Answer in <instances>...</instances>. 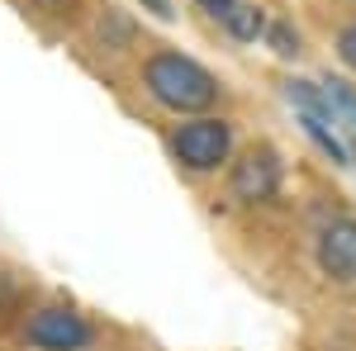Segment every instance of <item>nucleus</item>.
<instances>
[{"label": "nucleus", "mask_w": 356, "mask_h": 351, "mask_svg": "<svg viewBox=\"0 0 356 351\" xmlns=\"http://www.w3.org/2000/svg\"><path fill=\"white\" fill-rule=\"evenodd\" d=\"M143 90L157 100L162 109L171 114H209V109L223 100V81L209 72V67H200L195 57L176 53V48H157V53L143 62Z\"/></svg>", "instance_id": "1"}, {"label": "nucleus", "mask_w": 356, "mask_h": 351, "mask_svg": "<svg viewBox=\"0 0 356 351\" xmlns=\"http://www.w3.org/2000/svg\"><path fill=\"white\" fill-rule=\"evenodd\" d=\"M166 147H171V162L181 166V171L214 176V171H223V166L233 162V124L219 119V114H195V119L171 129Z\"/></svg>", "instance_id": "2"}, {"label": "nucleus", "mask_w": 356, "mask_h": 351, "mask_svg": "<svg viewBox=\"0 0 356 351\" xmlns=\"http://www.w3.org/2000/svg\"><path fill=\"white\" fill-rule=\"evenodd\" d=\"M280 186H285V162L271 142H257L228 162V199L233 204H271Z\"/></svg>", "instance_id": "3"}, {"label": "nucleus", "mask_w": 356, "mask_h": 351, "mask_svg": "<svg viewBox=\"0 0 356 351\" xmlns=\"http://www.w3.org/2000/svg\"><path fill=\"white\" fill-rule=\"evenodd\" d=\"M285 90V100H290V109L300 114V129L304 138L328 157L332 166H352V152H347V142L337 138V129H332L328 119V105H323V90H318V81H304V76H290V81L280 85Z\"/></svg>", "instance_id": "4"}, {"label": "nucleus", "mask_w": 356, "mask_h": 351, "mask_svg": "<svg viewBox=\"0 0 356 351\" xmlns=\"http://www.w3.org/2000/svg\"><path fill=\"white\" fill-rule=\"evenodd\" d=\"M314 266L328 285H356V214H332L314 233Z\"/></svg>", "instance_id": "5"}, {"label": "nucleus", "mask_w": 356, "mask_h": 351, "mask_svg": "<svg viewBox=\"0 0 356 351\" xmlns=\"http://www.w3.org/2000/svg\"><path fill=\"white\" fill-rule=\"evenodd\" d=\"M24 342L38 351H86L95 342V327L72 309H38L24 323Z\"/></svg>", "instance_id": "6"}, {"label": "nucleus", "mask_w": 356, "mask_h": 351, "mask_svg": "<svg viewBox=\"0 0 356 351\" xmlns=\"http://www.w3.org/2000/svg\"><path fill=\"white\" fill-rule=\"evenodd\" d=\"M214 24L228 33V38H238V43H257V38H266V10L257 5V0H195Z\"/></svg>", "instance_id": "7"}, {"label": "nucleus", "mask_w": 356, "mask_h": 351, "mask_svg": "<svg viewBox=\"0 0 356 351\" xmlns=\"http://www.w3.org/2000/svg\"><path fill=\"white\" fill-rule=\"evenodd\" d=\"M323 90V105H328V119L337 138L347 142V152H352V166H356V85L342 81V76H328V81H318Z\"/></svg>", "instance_id": "8"}, {"label": "nucleus", "mask_w": 356, "mask_h": 351, "mask_svg": "<svg viewBox=\"0 0 356 351\" xmlns=\"http://www.w3.org/2000/svg\"><path fill=\"white\" fill-rule=\"evenodd\" d=\"M266 48L290 62V57L304 53V38H300V28L290 24V19H271V24H266Z\"/></svg>", "instance_id": "9"}, {"label": "nucleus", "mask_w": 356, "mask_h": 351, "mask_svg": "<svg viewBox=\"0 0 356 351\" xmlns=\"http://www.w3.org/2000/svg\"><path fill=\"white\" fill-rule=\"evenodd\" d=\"M332 48H337V57H342V67H347V72H356V19H352V24H342V28H337Z\"/></svg>", "instance_id": "10"}, {"label": "nucleus", "mask_w": 356, "mask_h": 351, "mask_svg": "<svg viewBox=\"0 0 356 351\" xmlns=\"http://www.w3.org/2000/svg\"><path fill=\"white\" fill-rule=\"evenodd\" d=\"M76 5H81V0H33V10L57 15V19H72V15H76Z\"/></svg>", "instance_id": "11"}, {"label": "nucleus", "mask_w": 356, "mask_h": 351, "mask_svg": "<svg viewBox=\"0 0 356 351\" xmlns=\"http://www.w3.org/2000/svg\"><path fill=\"white\" fill-rule=\"evenodd\" d=\"M138 5H143V10H152L157 19H171V15H176V10H171V0H138Z\"/></svg>", "instance_id": "12"}, {"label": "nucleus", "mask_w": 356, "mask_h": 351, "mask_svg": "<svg viewBox=\"0 0 356 351\" xmlns=\"http://www.w3.org/2000/svg\"><path fill=\"white\" fill-rule=\"evenodd\" d=\"M352 5H356V0H352Z\"/></svg>", "instance_id": "13"}]
</instances>
